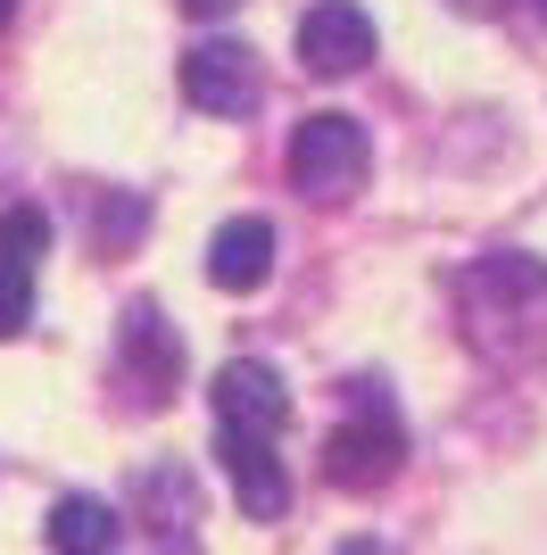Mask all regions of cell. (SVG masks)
<instances>
[{
	"label": "cell",
	"instance_id": "obj_1",
	"mask_svg": "<svg viewBox=\"0 0 547 555\" xmlns=\"http://www.w3.org/2000/svg\"><path fill=\"white\" fill-rule=\"evenodd\" d=\"M456 315H465V340L489 357V365H539L547 357V266L539 257H473L456 274Z\"/></svg>",
	"mask_w": 547,
	"mask_h": 555
},
{
	"label": "cell",
	"instance_id": "obj_2",
	"mask_svg": "<svg viewBox=\"0 0 547 555\" xmlns=\"http://www.w3.org/2000/svg\"><path fill=\"white\" fill-rule=\"evenodd\" d=\"M365 175H373V141H365L357 116H341V108L298 116V133H291V183L307 191V199L341 208V199H357V191H365Z\"/></svg>",
	"mask_w": 547,
	"mask_h": 555
},
{
	"label": "cell",
	"instance_id": "obj_3",
	"mask_svg": "<svg viewBox=\"0 0 547 555\" xmlns=\"http://www.w3.org/2000/svg\"><path fill=\"white\" fill-rule=\"evenodd\" d=\"M357 398H365V415L341 423V431H323V481L332 489H382L398 473V456H407V431L373 398V382H357Z\"/></svg>",
	"mask_w": 547,
	"mask_h": 555
},
{
	"label": "cell",
	"instance_id": "obj_4",
	"mask_svg": "<svg viewBox=\"0 0 547 555\" xmlns=\"http://www.w3.org/2000/svg\"><path fill=\"white\" fill-rule=\"evenodd\" d=\"M182 92H191V108L207 116H250L257 100H266V67H257L250 42H191V59H182Z\"/></svg>",
	"mask_w": 547,
	"mask_h": 555
},
{
	"label": "cell",
	"instance_id": "obj_5",
	"mask_svg": "<svg viewBox=\"0 0 547 555\" xmlns=\"http://www.w3.org/2000/svg\"><path fill=\"white\" fill-rule=\"evenodd\" d=\"M207 398H216V423L241 431V440H274V431L291 423V390H282V373L257 365V357H232Z\"/></svg>",
	"mask_w": 547,
	"mask_h": 555
},
{
	"label": "cell",
	"instance_id": "obj_6",
	"mask_svg": "<svg viewBox=\"0 0 547 555\" xmlns=\"http://www.w3.org/2000/svg\"><path fill=\"white\" fill-rule=\"evenodd\" d=\"M373 59V17L357 0H316L298 17V67L307 75H357Z\"/></svg>",
	"mask_w": 547,
	"mask_h": 555
},
{
	"label": "cell",
	"instance_id": "obj_7",
	"mask_svg": "<svg viewBox=\"0 0 547 555\" xmlns=\"http://www.w3.org/2000/svg\"><path fill=\"white\" fill-rule=\"evenodd\" d=\"M116 357H125V382L141 390V406H166V398H175V382H182V340H175V324H166L158 307H133V315H125Z\"/></svg>",
	"mask_w": 547,
	"mask_h": 555
},
{
	"label": "cell",
	"instance_id": "obj_8",
	"mask_svg": "<svg viewBox=\"0 0 547 555\" xmlns=\"http://www.w3.org/2000/svg\"><path fill=\"white\" fill-rule=\"evenodd\" d=\"M216 464L232 473V498L250 522H282L291 514V481L274 464V440H241V431H216Z\"/></svg>",
	"mask_w": 547,
	"mask_h": 555
},
{
	"label": "cell",
	"instance_id": "obj_9",
	"mask_svg": "<svg viewBox=\"0 0 547 555\" xmlns=\"http://www.w3.org/2000/svg\"><path fill=\"white\" fill-rule=\"evenodd\" d=\"M125 506L150 539H191L200 522V481H191V464H141L133 489H125Z\"/></svg>",
	"mask_w": 547,
	"mask_h": 555
},
{
	"label": "cell",
	"instance_id": "obj_10",
	"mask_svg": "<svg viewBox=\"0 0 547 555\" xmlns=\"http://www.w3.org/2000/svg\"><path fill=\"white\" fill-rule=\"evenodd\" d=\"M266 274H274V224L266 216L216 224V241H207V282H216V291H257Z\"/></svg>",
	"mask_w": 547,
	"mask_h": 555
},
{
	"label": "cell",
	"instance_id": "obj_11",
	"mask_svg": "<svg viewBox=\"0 0 547 555\" xmlns=\"http://www.w3.org/2000/svg\"><path fill=\"white\" fill-rule=\"evenodd\" d=\"M42 539H50V555H116V547H125V522H116L109 498H91V489H67V498L50 506Z\"/></svg>",
	"mask_w": 547,
	"mask_h": 555
},
{
	"label": "cell",
	"instance_id": "obj_12",
	"mask_svg": "<svg viewBox=\"0 0 547 555\" xmlns=\"http://www.w3.org/2000/svg\"><path fill=\"white\" fill-rule=\"evenodd\" d=\"M50 257V216L42 208H9L0 216V274H34Z\"/></svg>",
	"mask_w": 547,
	"mask_h": 555
},
{
	"label": "cell",
	"instance_id": "obj_13",
	"mask_svg": "<svg viewBox=\"0 0 547 555\" xmlns=\"http://www.w3.org/2000/svg\"><path fill=\"white\" fill-rule=\"evenodd\" d=\"M34 324V274H0V340H17Z\"/></svg>",
	"mask_w": 547,
	"mask_h": 555
},
{
	"label": "cell",
	"instance_id": "obj_14",
	"mask_svg": "<svg viewBox=\"0 0 547 555\" xmlns=\"http://www.w3.org/2000/svg\"><path fill=\"white\" fill-rule=\"evenodd\" d=\"M182 9H191V17H232L241 0H182Z\"/></svg>",
	"mask_w": 547,
	"mask_h": 555
},
{
	"label": "cell",
	"instance_id": "obj_15",
	"mask_svg": "<svg viewBox=\"0 0 547 555\" xmlns=\"http://www.w3.org/2000/svg\"><path fill=\"white\" fill-rule=\"evenodd\" d=\"M341 555H398V547H390V539H348Z\"/></svg>",
	"mask_w": 547,
	"mask_h": 555
},
{
	"label": "cell",
	"instance_id": "obj_16",
	"mask_svg": "<svg viewBox=\"0 0 547 555\" xmlns=\"http://www.w3.org/2000/svg\"><path fill=\"white\" fill-rule=\"evenodd\" d=\"M9 17H17V0H0V25H9Z\"/></svg>",
	"mask_w": 547,
	"mask_h": 555
},
{
	"label": "cell",
	"instance_id": "obj_17",
	"mask_svg": "<svg viewBox=\"0 0 547 555\" xmlns=\"http://www.w3.org/2000/svg\"><path fill=\"white\" fill-rule=\"evenodd\" d=\"M539 17H547V0H539Z\"/></svg>",
	"mask_w": 547,
	"mask_h": 555
}]
</instances>
